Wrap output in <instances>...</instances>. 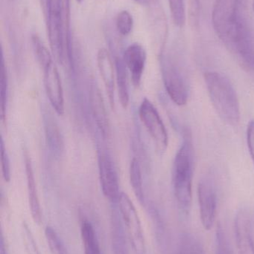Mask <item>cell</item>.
Wrapping results in <instances>:
<instances>
[{
  "instance_id": "4",
  "label": "cell",
  "mask_w": 254,
  "mask_h": 254,
  "mask_svg": "<svg viewBox=\"0 0 254 254\" xmlns=\"http://www.w3.org/2000/svg\"><path fill=\"white\" fill-rule=\"evenodd\" d=\"M161 65L163 81L169 96L177 106L185 105L189 98V86L181 60L174 52L164 53Z\"/></svg>"
},
{
  "instance_id": "26",
  "label": "cell",
  "mask_w": 254,
  "mask_h": 254,
  "mask_svg": "<svg viewBox=\"0 0 254 254\" xmlns=\"http://www.w3.org/2000/svg\"><path fill=\"white\" fill-rule=\"evenodd\" d=\"M1 174L4 182H9L11 178V170H10V159L8 154L4 146V140L1 139Z\"/></svg>"
},
{
  "instance_id": "22",
  "label": "cell",
  "mask_w": 254,
  "mask_h": 254,
  "mask_svg": "<svg viewBox=\"0 0 254 254\" xmlns=\"http://www.w3.org/2000/svg\"><path fill=\"white\" fill-rule=\"evenodd\" d=\"M45 236L48 246L52 254H69L67 248L64 246L58 233L53 228L47 226L45 229Z\"/></svg>"
},
{
  "instance_id": "8",
  "label": "cell",
  "mask_w": 254,
  "mask_h": 254,
  "mask_svg": "<svg viewBox=\"0 0 254 254\" xmlns=\"http://www.w3.org/2000/svg\"><path fill=\"white\" fill-rule=\"evenodd\" d=\"M198 197L201 224L206 231H210L214 225L217 211V195L210 179L201 181L198 185Z\"/></svg>"
},
{
  "instance_id": "21",
  "label": "cell",
  "mask_w": 254,
  "mask_h": 254,
  "mask_svg": "<svg viewBox=\"0 0 254 254\" xmlns=\"http://www.w3.org/2000/svg\"><path fill=\"white\" fill-rule=\"evenodd\" d=\"M7 68L4 63V56L1 57V89H0V96H1V121L2 124L6 125V114H7V93H8V80H7Z\"/></svg>"
},
{
  "instance_id": "23",
  "label": "cell",
  "mask_w": 254,
  "mask_h": 254,
  "mask_svg": "<svg viewBox=\"0 0 254 254\" xmlns=\"http://www.w3.org/2000/svg\"><path fill=\"white\" fill-rule=\"evenodd\" d=\"M134 27L132 15L128 10H122L118 13L116 18V28L118 33L122 36H128L131 34Z\"/></svg>"
},
{
  "instance_id": "24",
  "label": "cell",
  "mask_w": 254,
  "mask_h": 254,
  "mask_svg": "<svg viewBox=\"0 0 254 254\" xmlns=\"http://www.w3.org/2000/svg\"><path fill=\"white\" fill-rule=\"evenodd\" d=\"M169 4L174 25L183 26L186 21L184 0H169Z\"/></svg>"
},
{
  "instance_id": "30",
  "label": "cell",
  "mask_w": 254,
  "mask_h": 254,
  "mask_svg": "<svg viewBox=\"0 0 254 254\" xmlns=\"http://www.w3.org/2000/svg\"><path fill=\"white\" fill-rule=\"evenodd\" d=\"M134 1L142 5H149L153 2V0H134Z\"/></svg>"
},
{
  "instance_id": "17",
  "label": "cell",
  "mask_w": 254,
  "mask_h": 254,
  "mask_svg": "<svg viewBox=\"0 0 254 254\" xmlns=\"http://www.w3.org/2000/svg\"><path fill=\"white\" fill-rule=\"evenodd\" d=\"M115 68H116V83L117 85L119 102L124 109H127L130 101L129 89H128L127 68L122 58L116 57L115 59Z\"/></svg>"
},
{
  "instance_id": "12",
  "label": "cell",
  "mask_w": 254,
  "mask_h": 254,
  "mask_svg": "<svg viewBox=\"0 0 254 254\" xmlns=\"http://www.w3.org/2000/svg\"><path fill=\"white\" fill-rule=\"evenodd\" d=\"M97 65L100 76L105 87L112 108L114 107V94L116 87V68L110 54L106 49H101L97 54Z\"/></svg>"
},
{
  "instance_id": "2",
  "label": "cell",
  "mask_w": 254,
  "mask_h": 254,
  "mask_svg": "<svg viewBox=\"0 0 254 254\" xmlns=\"http://www.w3.org/2000/svg\"><path fill=\"white\" fill-rule=\"evenodd\" d=\"M193 146L187 128L183 131V143L177 151L173 166V188L177 204L185 215L189 213L192 200Z\"/></svg>"
},
{
  "instance_id": "6",
  "label": "cell",
  "mask_w": 254,
  "mask_h": 254,
  "mask_svg": "<svg viewBox=\"0 0 254 254\" xmlns=\"http://www.w3.org/2000/svg\"><path fill=\"white\" fill-rule=\"evenodd\" d=\"M138 115L154 140L157 151L164 153L169 144L168 132L156 107L148 98H144L139 107Z\"/></svg>"
},
{
  "instance_id": "3",
  "label": "cell",
  "mask_w": 254,
  "mask_h": 254,
  "mask_svg": "<svg viewBox=\"0 0 254 254\" xmlns=\"http://www.w3.org/2000/svg\"><path fill=\"white\" fill-rule=\"evenodd\" d=\"M206 86L216 113L222 121L237 126L240 121V104L238 95L229 79L216 71L204 74Z\"/></svg>"
},
{
  "instance_id": "9",
  "label": "cell",
  "mask_w": 254,
  "mask_h": 254,
  "mask_svg": "<svg viewBox=\"0 0 254 254\" xmlns=\"http://www.w3.org/2000/svg\"><path fill=\"white\" fill-rule=\"evenodd\" d=\"M43 72L46 96L55 113L58 116H63L65 111L64 91L58 68L53 63L44 68Z\"/></svg>"
},
{
  "instance_id": "25",
  "label": "cell",
  "mask_w": 254,
  "mask_h": 254,
  "mask_svg": "<svg viewBox=\"0 0 254 254\" xmlns=\"http://www.w3.org/2000/svg\"><path fill=\"white\" fill-rule=\"evenodd\" d=\"M215 254H233L229 242L220 223L218 224L216 231V253Z\"/></svg>"
},
{
  "instance_id": "15",
  "label": "cell",
  "mask_w": 254,
  "mask_h": 254,
  "mask_svg": "<svg viewBox=\"0 0 254 254\" xmlns=\"http://www.w3.org/2000/svg\"><path fill=\"white\" fill-rule=\"evenodd\" d=\"M25 157V174H26L27 189H28V203L31 217L34 223L40 225L42 222V211L40 200L37 193V185L33 170L32 163L28 152L24 153Z\"/></svg>"
},
{
  "instance_id": "19",
  "label": "cell",
  "mask_w": 254,
  "mask_h": 254,
  "mask_svg": "<svg viewBox=\"0 0 254 254\" xmlns=\"http://www.w3.org/2000/svg\"><path fill=\"white\" fill-rule=\"evenodd\" d=\"M130 182L131 188L140 203H144L145 196L143 192V176L141 167L138 159L134 158L131 161L129 167Z\"/></svg>"
},
{
  "instance_id": "28",
  "label": "cell",
  "mask_w": 254,
  "mask_h": 254,
  "mask_svg": "<svg viewBox=\"0 0 254 254\" xmlns=\"http://www.w3.org/2000/svg\"><path fill=\"white\" fill-rule=\"evenodd\" d=\"M247 140L249 151L254 163V121H252L248 126Z\"/></svg>"
},
{
  "instance_id": "5",
  "label": "cell",
  "mask_w": 254,
  "mask_h": 254,
  "mask_svg": "<svg viewBox=\"0 0 254 254\" xmlns=\"http://www.w3.org/2000/svg\"><path fill=\"white\" fill-rule=\"evenodd\" d=\"M117 206L134 254H146L144 233L134 203L125 192H122L118 200Z\"/></svg>"
},
{
  "instance_id": "20",
  "label": "cell",
  "mask_w": 254,
  "mask_h": 254,
  "mask_svg": "<svg viewBox=\"0 0 254 254\" xmlns=\"http://www.w3.org/2000/svg\"><path fill=\"white\" fill-rule=\"evenodd\" d=\"M31 44H32L33 51L35 55L36 59L42 70L53 64L52 54L49 52L44 43L42 41L37 34H33L31 35Z\"/></svg>"
},
{
  "instance_id": "13",
  "label": "cell",
  "mask_w": 254,
  "mask_h": 254,
  "mask_svg": "<svg viewBox=\"0 0 254 254\" xmlns=\"http://www.w3.org/2000/svg\"><path fill=\"white\" fill-rule=\"evenodd\" d=\"M111 212L110 218V234H111L112 250L113 254H130L128 236L118 208L117 203Z\"/></svg>"
},
{
  "instance_id": "16",
  "label": "cell",
  "mask_w": 254,
  "mask_h": 254,
  "mask_svg": "<svg viewBox=\"0 0 254 254\" xmlns=\"http://www.w3.org/2000/svg\"><path fill=\"white\" fill-rule=\"evenodd\" d=\"M43 121L47 146L54 155L61 156L64 152V143L59 127L50 113H45Z\"/></svg>"
},
{
  "instance_id": "32",
  "label": "cell",
  "mask_w": 254,
  "mask_h": 254,
  "mask_svg": "<svg viewBox=\"0 0 254 254\" xmlns=\"http://www.w3.org/2000/svg\"><path fill=\"white\" fill-rule=\"evenodd\" d=\"M253 7H254V0H253Z\"/></svg>"
},
{
  "instance_id": "1",
  "label": "cell",
  "mask_w": 254,
  "mask_h": 254,
  "mask_svg": "<svg viewBox=\"0 0 254 254\" xmlns=\"http://www.w3.org/2000/svg\"><path fill=\"white\" fill-rule=\"evenodd\" d=\"M212 21L221 41L240 66L254 71V34L246 18L243 0H216Z\"/></svg>"
},
{
  "instance_id": "14",
  "label": "cell",
  "mask_w": 254,
  "mask_h": 254,
  "mask_svg": "<svg viewBox=\"0 0 254 254\" xmlns=\"http://www.w3.org/2000/svg\"><path fill=\"white\" fill-rule=\"evenodd\" d=\"M89 101L92 117L100 132L105 138L110 134V122L104 98L96 85H92L91 86Z\"/></svg>"
},
{
  "instance_id": "29",
  "label": "cell",
  "mask_w": 254,
  "mask_h": 254,
  "mask_svg": "<svg viewBox=\"0 0 254 254\" xmlns=\"http://www.w3.org/2000/svg\"><path fill=\"white\" fill-rule=\"evenodd\" d=\"M0 254H7V249H6L5 243H4V237L1 236V246H0Z\"/></svg>"
},
{
  "instance_id": "11",
  "label": "cell",
  "mask_w": 254,
  "mask_h": 254,
  "mask_svg": "<svg viewBox=\"0 0 254 254\" xmlns=\"http://www.w3.org/2000/svg\"><path fill=\"white\" fill-rule=\"evenodd\" d=\"M122 59L131 74L133 84L135 87H139L141 84L147 61L146 49L140 43H133L125 49Z\"/></svg>"
},
{
  "instance_id": "7",
  "label": "cell",
  "mask_w": 254,
  "mask_h": 254,
  "mask_svg": "<svg viewBox=\"0 0 254 254\" xmlns=\"http://www.w3.org/2000/svg\"><path fill=\"white\" fill-rule=\"evenodd\" d=\"M100 185L107 199L116 204L120 196L119 177L113 160L107 152H100L98 158Z\"/></svg>"
},
{
  "instance_id": "18",
  "label": "cell",
  "mask_w": 254,
  "mask_h": 254,
  "mask_svg": "<svg viewBox=\"0 0 254 254\" xmlns=\"http://www.w3.org/2000/svg\"><path fill=\"white\" fill-rule=\"evenodd\" d=\"M81 237L85 254H102L93 225L86 219L81 225Z\"/></svg>"
},
{
  "instance_id": "10",
  "label": "cell",
  "mask_w": 254,
  "mask_h": 254,
  "mask_svg": "<svg viewBox=\"0 0 254 254\" xmlns=\"http://www.w3.org/2000/svg\"><path fill=\"white\" fill-rule=\"evenodd\" d=\"M234 231L239 254H254L252 217L248 209L241 208L237 212Z\"/></svg>"
},
{
  "instance_id": "31",
  "label": "cell",
  "mask_w": 254,
  "mask_h": 254,
  "mask_svg": "<svg viewBox=\"0 0 254 254\" xmlns=\"http://www.w3.org/2000/svg\"><path fill=\"white\" fill-rule=\"evenodd\" d=\"M84 0H76V1H78V2L82 3V1H83Z\"/></svg>"
},
{
  "instance_id": "27",
  "label": "cell",
  "mask_w": 254,
  "mask_h": 254,
  "mask_svg": "<svg viewBox=\"0 0 254 254\" xmlns=\"http://www.w3.org/2000/svg\"><path fill=\"white\" fill-rule=\"evenodd\" d=\"M22 236H23L24 244L25 246L28 254H40L37 249L35 240L33 237L31 230L26 224L22 225Z\"/></svg>"
}]
</instances>
